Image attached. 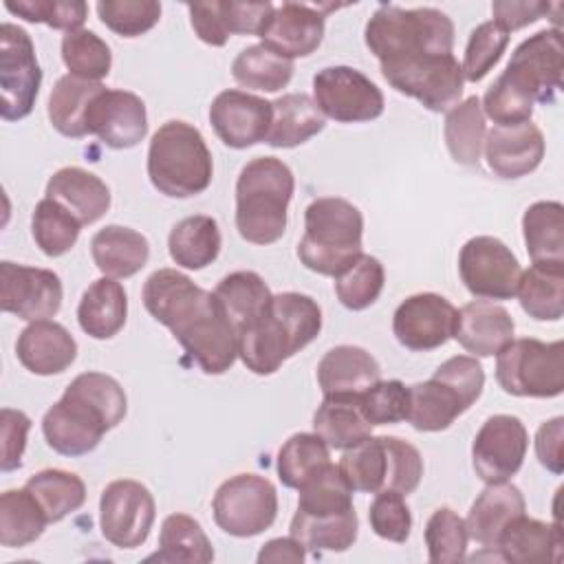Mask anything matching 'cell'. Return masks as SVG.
Segmentation results:
<instances>
[{
  "label": "cell",
  "instance_id": "obj_17",
  "mask_svg": "<svg viewBox=\"0 0 564 564\" xmlns=\"http://www.w3.org/2000/svg\"><path fill=\"white\" fill-rule=\"evenodd\" d=\"M527 447L529 434L518 416H489L476 432L471 445V465L476 476L487 485L509 480L520 471Z\"/></svg>",
  "mask_w": 564,
  "mask_h": 564
},
{
  "label": "cell",
  "instance_id": "obj_21",
  "mask_svg": "<svg viewBox=\"0 0 564 564\" xmlns=\"http://www.w3.org/2000/svg\"><path fill=\"white\" fill-rule=\"evenodd\" d=\"M271 119V101L236 88L218 93L209 106L214 132L227 148L234 150H245L264 141Z\"/></svg>",
  "mask_w": 564,
  "mask_h": 564
},
{
  "label": "cell",
  "instance_id": "obj_38",
  "mask_svg": "<svg viewBox=\"0 0 564 564\" xmlns=\"http://www.w3.org/2000/svg\"><path fill=\"white\" fill-rule=\"evenodd\" d=\"M289 531L297 542H302L306 551L341 553L355 544L357 531H359V518L355 509L344 513H330V516H308V513L295 511Z\"/></svg>",
  "mask_w": 564,
  "mask_h": 564
},
{
  "label": "cell",
  "instance_id": "obj_54",
  "mask_svg": "<svg viewBox=\"0 0 564 564\" xmlns=\"http://www.w3.org/2000/svg\"><path fill=\"white\" fill-rule=\"evenodd\" d=\"M4 9L26 22H40L66 33L82 29L88 4L82 0H7Z\"/></svg>",
  "mask_w": 564,
  "mask_h": 564
},
{
  "label": "cell",
  "instance_id": "obj_35",
  "mask_svg": "<svg viewBox=\"0 0 564 564\" xmlns=\"http://www.w3.org/2000/svg\"><path fill=\"white\" fill-rule=\"evenodd\" d=\"M527 253L533 264H564V207L538 200L522 216Z\"/></svg>",
  "mask_w": 564,
  "mask_h": 564
},
{
  "label": "cell",
  "instance_id": "obj_18",
  "mask_svg": "<svg viewBox=\"0 0 564 564\" xmlns=\"http://www.w3.org/2000/svg\"><path fill=\"white\" fill-rule=\"evenodd\" d=\"M62 280L51 269L0 262V306L20 319L37 322L57 315L62 308Z\"/></svg>",
  "mask_w": 564,
  "mask_h": 564
},
{
  "label": "cell",
  "instance_id": "obj_27",
  "mask_svg": "<svg viewBox=\"0 0 564 564\" xmlns=\"http://www.w3.org/2000/svg\"><path fill=\"white\" fill-rule=\"evenodd\" d=\"M46 198L59 203L82 227L97 223L110 209V189L93 172L68 165L57 170L46 183Z\"/></svg>",
  "mask_w": 564,
  "mask_h": 564
},
{
  "label": "cell",
  "instance_id": "obj_6",
  "mask_svg": "<svg viewBox=\"0 0 564 564\" xmlns=\"http://www.w3.org/2000/svg\"><path fill=\"white\" fill-rule=\"evenodd\" d=\"M361 238V212L346 198L322 196L304 212V236L297 242V258L308 271L337 278L364 253Z\"/></svg>",
  "mask_w": 564,
  "mask_h": 564
},
{
  "label": "cell",
  "instance_id": "obj_11",
  "mask_svg": "<svg viewBox=\"0 0 564 564\" xmlns=\"http://www.w3.org/2000/svg\"><path fill=\"white\" fill-rule=\"evenodd\" d=\"M502 77L533 104H553L564 86V46L560 29H544L516 46Z\"/></svg>",
  "mask_w": 564,
  "mask_h": 564
},
{
  "label": "cell",
  "instance_id": "obj_39",
  "mask_svg": "<svg viewBox=\"0 0 564 564\" xmlns=\"http://www.w3.org/2000/svg\"><path fill=\"white\" fill-rule=\"evenodd\" d=\"M485 112L476 95L458 101L447 110L443 123V139L452 159L460 165H478L485 143Z\"/></svg>",
  "mask_w": 564,
  "mask_h": 564
},
{
  "label": "cell",
  "instance_id": "obj_51",
  "mask_svg": "<svg viewBox=\"0 0 564 564\" xmlns=\"http://www.w3.org/2000/svg\"><path fill=\"white\" fill-rule=\"evenodd\" d=\"M467 527L465 520L449 507H438L425 524L427 557L432 564H456L467 553Z\"/></svg>",
  "mask_w": 564,
  "mask_h": 564
},
{
  "label": "cell",
  "instance_id": "obj_58",
  "mask_svg": "<svg viewBox=\"0 0 564 564\" xmlns=\"http://www.w3.org/2000/svg\"><path fill=\"white\" fill-rule=\"evenodd\" d=\"M482 112L496 126H516L522 121H531L533 101L516 90L502 75L487 88L482 97Z\"/></svg>",
  "mask_w": 564,
  "mask_h": 564
},
{
  "label": "cell",
  "instance_id": "obj_4",
  "mask_svg": "<svg viewBox=\"0 0 564 564\" xmlns=\"http://www.w3.org/2000/svg\"><path fill=\"white\" fill-rule=\"evenodd\" d=\"M364 40L379 66L427 55H452L454 22L434 7L381 4L366 22Z\"/></svg>",
  "mask_w": 564,
  "mask_h": 564
},
{
  "label": "cell",
  "instance_id": "obj_42",
  "mask_svg": "<svg viewBox=\"0 0 564 564\" xmlns=\"http://www.w3.org/2000/svg\"><path fill=\"white\" fill-rule=\"evenodd\" d=\"M313 430L333 449H348L372 434L355 399H324L313 414Z\"/></svg>",
  "mask_w": 564,
  "mask_h": 564
},
{
  "label": "cell",
  "instance_id": "obj_2",
  "mask_svg": "<svg viewBox=\"0 0 564 564\" xmlns=\"http://www.w3.org/2000/svg\"><path fill=\"white\" fill-rule=\"evenodd\" d=\"M126 412L128 399L115 377L82 372L68 383L62 399L46 410L42 432L57 454L84 456L101 443L108 430L123 421Z\"/></svg>",
  "mask_w": 564,
  "mask_h": 564
},
{
  "label": "cell",
  "instance_id": "obj_26",
  "mask_svg": "<svg viewBox=\"0 0 564 564\" xmlns=\"http://www.w3.org/2000/svg\"><path fill=\"white\" fill-rule=\"evenodd\" d=\"M15 355L29 372L48 377L64 372L75 361L77 341L59 322L37 319L18 335Z\"/></svg>",
  "mask_w": 564,
  "mask_h": 564
},
{
  "label": "cell",
  "instance_id": "obj_5",
  "mask_svg": "<svg viewBox=\"0 0 564 564\" xmlns=\"http://www.w3.org/2000/svg\"><path fill=\"white\" fill-rule=\"evenodd\" d=\"M295 178L275 156H256L236 181V229L251 245H273L286 231Z\"/></svg>",
  "mask_w": 564,
  "mask_h": 564
},
{
  "label": "cell",
  "instance_id": "obj_43",
  "mask_svg": "<svg viewBox=\"0 0 564 564\" xmlns=\"http://www.w3.org/2000/svg\"><path fill=\"white\" fill-rule=\"evenodd\" d=\"M48 524L35 498L22 489H7L0 496V544L20 549L35 542Z\"/></svg>",
  "mask_w": 564,
  "mask_h": 564
},
{
  "label": "cell",
  "instance_id": "obj_36",
  "mask_svg": "<svg viewBox=\"0 0 564 564\" xmlns=\"http://www.w3.org/2000/svg\"><path fill=\"white\" fill-rule=\"evenodd\" d=\"M220 229L212 216L196 214L178 220L167 236L170 258L185 269L198 271L212 264L220 253Z\"/></svg>",
  "mask_w": 564,
  "mask_h": 564
},
{
  "label": "cell",
  "instance_id": "obj_8",
  "mask_svg": "<svg viewBox=\"0 0 564 564\" xmlns=\"http://www.w3.org/2000/svg\"><path fill=\"white\" fill-rule=\"evenodd\" d=\"M482 388L485 370L476 357H449L427 381L408 386L410 403L405 421L419 432L447 430L478 401Z\"/></svg>",
  "mask_w": 564,
  "mask_h": 564
},
{
  "label": "cell",
  "instance_id": "obj_34",
  "mask_svg": "<svg viewBox=\"0 0 564 564\" xmlns=\"http://www.w3.org/2000/svg\"><path fill=\"white\" fill-rule=\"evenodd\" d=\"M106 86L99 82H88L75 75H64L57 79L48 95V121L51 126L68 137V139H82L88 134L86 128V115L88 106Z\"/></svg>",
  "mask_w": 564,
  "mask_h": 564
},
{
  "label": "cell",
  "instance_id": "obj_63",
  "mask_svg": "<svg viewBox=\"0 0 564 564\" xmlns=\"http://www.w3.org/2000/svg\"><path fill=\"white\" fill-rule=\"evenodd\" d=\"M189 11V22L198 40H203L209 46H225L229 40V33L225 31L218 0L212 2H194L187 4Z\"/></svg>",
  "mask_w": 564,
  "mask_h": 564
},
{
  "label": "cell",
  "instance_id": "obj_41",
  "mask_svg": "<svg viewBox=\"0 0 564 564\" xmlns=\"http://www.w3.org/2000/svg\"><path fill=\"white\" fill-rule=\"evenodd\" d=\"M148 560L209 564L214 560V549L198 520L187 513H170L161 524L159 551Z\"/></svg>",
  "mask_w": 564,
  "mask_h": 564
},
{
  "label": "cell",
  "instance_id": "obj_45",
  "mask_svg": "<svg viewBox=\"0 0 564 564\" xmlns=\"http://www.w3.org/2000/svg\"><path fill=\"white\" fill-rule=\"evenodd\" d=\"M330 463L328 445L313 432H297L278 452V476L284 487L300 489L313 474Z\"/></svg>",
  "mask_w": 564,
  "mask_h": 564
},
{
  "label": "cell",
  "instance_id": "obj_1",
  "mask_svg": "<svg viewBox=\"0 0 564 564\" xmlns=\"http://www.w3.org/2000/svg\"><path fill=\"white\" fill-rule=\"evenodd\" d=\"M141 300L205 375H223L234 366L238 335L214 293L176 269H159L145 280Z\"/></svg>",
  "mask_w": 564,
  "mask_h": 564
},
{
  "label": "cell",
  "instance_id": "obj_56",
  "mask_svg": "<svg viewBox=\"0 0 564 564\" xmlns=\"http://www.w3.org/2000/svg\"><path fill=\"white\" fill-rule=\"evenodd\" d=\"M386 454H388V471H386V487L383 491H397V494H412L423 478V458L421 452L399 438V436H383Z\"/></svg>",
  "mask_w": 564,
  "mask_h": 564
},
{
  "label": "cell",
  "instance_id": "obj_24",
  "mask_svg": "<svg viewBox=\"0 0 564 564\" xmlns=\"http://www.w3.org/2000/svg\"><path fill=\"white\" fill-rule=\"evenodd\" d=\"M381 381L379 361L361 346H335L317 364L324 399H357Z\"/></svg>",
  "mask_w": 564,
  "mask_h": 564
},
{
  "label": "cell",
  "instance_id": "obj_10",
  "mask_svg": "<svg viewBox=\"0 0 564 564\" xmlns=\"http://www.w3.org/2000/svg\"><path fill=\"white\" fill-rule=\"evenodd\" d=\"M214 522L234 538H253L267 531L278 516V491L258 474H238L225 480L212 502Z\"/></svg>",
  "mask_w": 564,
  "mask_h": 564
},
{
  "label": "cell",
  "instance_id": "obj_57",
  "mask_svg": "<svg viewBox=\"0 0 564 564\" xmlns=\"http://www.w3.org/2000/svg\"><path fill=\"white\" fill-rule=\"evenodd\" d=\"M370 529L390 542H405L412 529V513L405 505V496L397 491H377L368 509Z\"/></svg>",
  "mask_w": 564,
  "mask_h": 564
},
{
  "label": "cell",
  "instance_id": "obj_62",
  "mask_svg": "<svg viewBox=\"0 0 564 564\" xmlns=\"http://www.w3.org/2000/svg\"><path fill=\"white\" fill-rule=\"evenodd\" d=\"M562 438H564V419L555 416L544 421L535 434V454L544 469L551 474L564 471V454H562Z\"/></svg>",
  "mask_w": 564,
  "mask_h": 564
},
{
  "label": "cell",
  "instance_id": "obj_46",
  "mask_svg": "<svg viewBox=\"0 0 564 564\" xmlns=\"http://www.w3.org/2000/svg\"><path fill=\"white\" fill-rule=\"evenodd\" d=\"M339 471L352 491L377 494L386 487L388 454L383 436H368L361 443L344 449L339 458Z\"/></svg>",
  "mask_w": 564,
  "mask_h": 564
},
{
  "label": "cell",
  "instance_id": "obj_9",
  "mask_svg": "<svg viewBox=\"0 0 564 564\" xmlns=\"http://www.w3.org/2000/svg\"><path fill=\"white\" fill-rule=\"evenodd\" d=\"M496 357V381L507 394L553 399L564 392V341L511 339Z\"/></svg>",
  "mask_w": 564,
  "mask_h": 564
},
{
  "label": "cell",
  "instance_id": "obj_16",
  "mask_svg": "<svg viewBox=\"0 0 564 564\" xmlns=\"http://www.w3.org/2000/svg\"><path fill=\"white\" fill-rule=\"evenodd\" d=\"M458 273L465 289L480 300H511L520 282L516 253L494 236L469 238L458 253Z\"/></svg>",
  "mask_w": 564,
  "mask_h": 564
},
{
  "label": "cell",
  "instance_id": "obj_30",
  "mask_svg": "<svg viewBox=\"0 0 564 564\" xmlns=\"http://www.w3.org/2000/svg\"><path fill=\"white\" fill-rule=\"evenodd\" d=\"M496 546L505 562H557L562 553V531L560 524H546L522 513L505 527Z\"/></svg>",
  "mask_w": 564,
  "mask_h": 564
},
{
  "label": "cell",
  "instance_id": "obj_59",
  "mask_svg": "<svg viewBox=\"0 0 564 564\" xmlns=\"http://www.w3.org/2000/svg\"><path fill=\"white\" fill-rule=\"evenodd\" d=\"M220 18L229 35H262L275 7L271 2H220Z\"/></svg>",
  "mask_w": 564,
  "mask_h": 564
},
{
  "label": "cell",
  "instance_id": "obj_60",
  "mask_svg": "<svg viewBox=\"0 0 564 564\" xmlns=\"http://www.w3.org/2000/svg\"><path fill=\"white\" fill-rule=\"evenodd\" d=\"M31 419L22 410H0V469L13 471L22 465Z\"/></svg>",
  "mask_w": 564,
  "mask_h": 564
},
{
  "label": "cell",
  "instance_id": "obj_3",
  "mask_svg": "<svg viewBox=\"0 0 564 564\" xmlns=\"http://www.w3.org/2000/svg\"><path fill=\"white\" fill-rule=\"evenodd\" d=\"M322 330V308L304 293L286 291L271 300L267 313L238 333V357L253 375H273L289 357Z\"/></svg>",
  "mask_w": 564,
  "mask_h": 564
},
{
  "label": "cell",
  "instance_id": "obj_40",
  "mask_svg": "<svg viewBox=\"0 0 564 564\" xmlns=\"http://www.w3.org/2000/svg\"><path fill=\"white\" fill-rule=\"evenodd\" d=\"M24 489L42 507L48 524L64 520L86 502L84 480L64 469H42L24 482Z\"/></svg>",
  "mask_w": 564,
  "mask_h": 564
},
{
  "label": "cell",
  "instance_id": "obj_33",
  "mask_svg": "<svg viewBox=\"0 0 564 564\" xmlns=\"http://www.w3.org/2000/svg\"><path fill=\"white\" fill-rule=\"evenodd\" d=\"M214 297L238 335L267 313L273 293L256 271H234L216 284Z\"/></svg>",
  "mask_w": 564,
  "mask_h": 564
},
{
  "label": "cell",
  "instance_id": "obj_53",
  "mask_svg": "<svg viewBox=\"0 0 564 564\" xmlns=\"http://www.w3.org/2000/svg\"><path fill=\"white\" fill-rule=\"evenodd\" d=\"M509 44V33L496 24L494 20L478 24L467 42L465 57L460 64L463 79L467 82H480L502 57L505 48Z\"/></svg>",
  "mask_w": 564,
  "mask_h": 564
},
{
  "label": "cell",
  "instance_id": "obj_12",
  "mask_svg": "<svg viewBox=\"0 0 564 564\" xmlns=\"http://www.w3.org/2000/svg\"><path fill=\"white\" fill-rule=\"evenodd\" d=\"M381 75L401 95L416 99L432 112L454 108L463 95V70L454 55H427L381 64Z\"/></svg>",
  "mask_w": 564,
  "mask_h": 564
},
{
  "label": "cell",
  "instance_id": "obj_44",
  "mask_svg": "<svg viewBox=\"0 0 564 564\" xmlns=\"http://www.w3.org/2000/svg\"><path fill=\"white\" fill-rule=\"evenodd\" d=\"M231 75L245 88L278 93L291 82L293 62L267 48L264 44H253L234 57Z\"/></svg>",
  "mask_w": 564,
  "mask_h": 564
},
{
  "label": "cell",
  "instance_id": "obj_22",
  "mask_svg": "<svg viewBox=\"0 0 564 564\" xmlns=\"http://www.w3.org/2000/svg\"><path fill=\"white\" fill-rule=\"evenodd\" d=\"M485 159L489 170L500 178H522L538 170L544 159L542 130L522 121L516 126H494L485 134Z\"/></svg>",
  "mask_w": 564,
  "mask_h": 564
},
{
  "label": "cell",
  "instance_id": "obj_29",
  "mask_svg": "<svg viewBox=\"0 0 564 564\" xmlns=\"http://www.w3.org/2000/svg\"><path fill=\"white\" fill-rule=\"evenodd\" d=\"M90 256L106 278H130L148 264L150 242L137 229L106 225L93 236Z\"/></svg>",
  "mask_w": 564,
  "mask_h": 564
},
{
  "label": "cell",
  "instance_id": "obj_47",
  "mask_svg": "<svg viewBox=\"0 0 564 564\" xmlns=\"http://www.w3.org/2000/svg\"><path fill=\"white\" fill-rule=\"evenodd\" d=\"M82 231V223L68 214L59 203L42 198L31 216V234L40 251L48 258H59L68 253Z\"/></svg>",
  "mask_w": 564,
  "mask_h": 564
},
{
  "label": "cell",
  "instance_id": "obj_52",
  "mask_svg": "<svg viewBox=\"0 0 564 564\" xmlns=\"http://www.w3.org/2000/svg\"><path fill=\"white\" fill-rule=\"evenodd\" d=\"M95 9L99 20L121 37H139L161 20L156 0H101Z\"/></svg>",
  "mask_w": 564,
  "mask_h": 564
},
{
  "label": "cell",
  "instance_id": "obj_19",
  "mask_svg": "<svg viewBox=\"0 0 564 564\" xmlns=\"http://www.w3.org/2000/svg\"><path fill=\"white\" fill-rule=\"evenodd\" d=\"M454 304L438 293H416L405 297L392 317V333L397 341L416 352L441 348L456 324Z\"/></svg>",
  "mask_w": 564,
  "mask_h": 564
},
{
  "label": "cell",
  "instance_id": "obj_13",
  "mask_svg": "<svg viewBox=\"0 0 564 564\" xmlns=\"http://www.w3.org/2000/svg\"><path fill=\"white\" fill-rule=\"evenodd\" d=\"M42 84L31 35L11 22L0 26V117L20 121L31 115Z\"/></svg>",
  "mask_w": 564,
  "mask_h": 564
},
{
  "label": "cell",
  "instance_id": "obj_23",
  "mask_svg": "<svg viewBox=\"0 0 564 564\" xmlns=\"http://www.w3.org/2000/svg\"><path fill=\"white\" fill-rule=\"evenodd\" d=\"M260 40L267 48L286 59L306 57L324 40V13L313 4L282 2L275 7Z\"/></svg>",
  "mask_w": 564,
  "mask_h": 564
},
{
  "label": "cell",
  "instance_id": "obj_20",
  "mask_svg": "<svg viewBox=\"0 0 564 564\" xmlns=\"http://www.w3.org/2000/svg\"><path fill=\"white\" fill-rule=\"evenodd\" d=\"M86 128L112 150L134 148L148 134L145 104L130 90L104 88L88 106Z\"/></svg>",
  "mask_w": 564,
  "mask_h": 564
},
{
  "label": "cell",
  "instance_id": "obj_28",
  "mask_svg": "<svg viewBox=\"0 0 564 564\" xmlns=\"http://www.w3.org/2000/svg\"><path fill=\"white\" fill-rule=\"evenodd\" d=\"M527 509L522 491L511 482H491L471 502L465 527L471 540L494 549L505 527Z\"/></svg>",
  "mask_w": 564,
  "mask_h": 564
},
{
  "label": "cell",
  "instance_id": "obj_25",
  "mask_svg": "<svg viewBox=\"0 0 564 564\" xmlns=\"http://www.w3.org/2000/svg\"><path fill=\"white\" fill-rule=\"evenodd\" d=\"M513 317L500 304L476 300L456 313L454 339L471 357L498 355L513 339Z\"/></svg>",
  "mask_w": 564,
  "mask_h": 564
},
{
  "label": "cell",
  "instance_id": "obj_15",
  "mask_svg": "<svg viewBox=\"0 0 564 564\" xmlns=\"http://www.w3.org/2000/svg\"><path fill=\"white\" fill-rule=\"evenodd\" d=\"M156 518V505L145 485L121 478L104 487L99 498L101 535L117 549L141 546Z\"/></svg>",
  "mask_w": 564,
  "mask_h": 564
},
{
  "label": "cell",
  "instance_id": "obj_64",
  "mask_svg": "<svg viewBox=\"0 0 564 564\" xmlns=\"http://www.w3.org/2000/svg\"><path fill=\"white\" fill-rule=\"evenodd\" d=\"M304 560H306V549L293 535L291 538H273L258 553V562L260 564H264V562L302 564Z\"/></svg>",
  "mask_w": 564,
  "mask_h": 564
},
{
  "label": "cell",
  "instance_id": "obj_61",
  "mask_svg": "<svg viewBox=\"0 0 564 564\" xmlns=\"http://www.w3.org/2000/svg\"><path fill=\"white\" fill-rule=\"evenodd\" d=\"M555 4L549 2H516V0H496L491 4V13H494V22L500 24L507 33L509 31H518L524 29L533 22H538L540 18L549 15V11Z\"/></svg>",
  "mask_w": 564,
  "mask_h": 564
},
{
  "label": "cell",
  "instance_id": "obj_50",
  "mask_svg": "<svg viewBox=\"0 0 564 564\" xmlns=\"http://www.w3.org/2000/svg\"><path fill=\"white\" fill-rule=\"evenodd\" d=\"M383 264L368 253H361L348 269L335 278L337 300L350 311H364L375 304L383 291Z\"/></svg>",
  "mask_w": 564,
  "mask_h": 564
},
{
  "label": "cell",
  "instance_id": "obj_7",
  "mask_svg": "<svg viewBox=\"0 0 564 564\" xmlns=\"http://www.w3.org/2000/svg\"><path fill=\"white\" fill-rule=\"evenodd\" d=\"M148 176L154 189L170 198L203 194L212 183L214 163L200 130L181 119L165 121L148 148Z\"/></svg>",
  "mask_w": 564,
  "mask_h": 564
},
{
  "label": "cell",
  "instance_id": "obj_37",
  "mask_svg": "<svg viewBox=\"0 0 564 564\" xmlns=\"http://www.w3.org/2000/svg\"><path fill=\"white\" fill-rule=\"evenodd\" d=\"M522 311L538 322H557L564 315V264H531L520 273L516 289Z\"/></svg>",
  "mask_w": 564,
  "mask_h": 564
},
{
  "label": "cell",
  "instance_id": "obj_32",
  "mask_svg": "<svg viewBox=\"0 0 564 564\" xmlns=\"http://www.w3.org/2000/svg\"><path fill=\"white\" fill-rule=\"evenodd\" d=\"M128 317V297L115 278L95 280L82 295L77 306V322L93 339L115 337Z\"/></svg>",
  "mask_w": 564,
  "mask_h": 564
},
{
  "label": "cell",
  "instance_id": "obj_14",
  "mask_svg": "<svg viewBox=\"0 0 564 564\" xmlns=\"http://www.w3.org/2000/svg\"><path fill=\"white\" fill-rule=\"evenodd\" d=\"M313 99L324 117L337 123H361L381 117L383 93L352 66H326L313 77Z\"/></svg>",
  "mask_w": 564,
  "mask_h": 564
},
{
  "label": "cell",
  "instance_id": "obj_31",
  "mask_svg": "<svg viewBox=\"0 0 564 564\" xmlns=\"http://www.w3.org/2000/svg\"><path fill=\"white\" fill-rule=\"evenodd\" d=\"M273 119L264 143L271 148H297L324 130L326 117L306 93H289L271 101Z\"/></svg>",
  "mask_w": 564,
  "mask_h": 564
},
{
  "label": "cell",
  "instance_id": "obj_49",
  "mask_svg": "<svg viewBox=\"0 0 564 564\" xmlns=\"http://www.w3.org/2000/svg\"><path fill=\"white\" fill-rule=\"evenodd\" d=\"M62 62L68 75L99 82L110 73L112 53L95 31L77 29L62 37Z\"/></svg>",
  "mask_w": 564,
  "mask_h": 564
},
{
  "label": "cell",
  "instance_id": "obj_55",
  "mask_svg": "<svg viewBox=\"0 0 564 564\" xmlns=\"http://www.w3.org/2000/svg\"><path fill=\"white\" fill-rule=\"evenodd\" d=\"M355 403L372 427L392 425V423L405 421L410 392L403 381L388 379V381H377L372 388L361 392L355 399Z\"/></svg>",
  "mask_w": 564,
  "mask_h": 564
},
{
  "label": "cell",
  "instance_id": "obj_48",
  "mask_svg": "<svg viewBox=\"0 0 564 564\" xmlns=\"http://www.w3.org/2000/svg\"><path fill=\"white\" fill-rule=\"evenodd\" d=\"M297 491V511L308 516H330L355 509L352 489L341 476L339 467L333 463L313 474Z\"/></svg>",
  "mask_w": 564,
  "mask_h": 564
}]
</instances>
